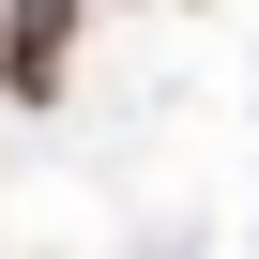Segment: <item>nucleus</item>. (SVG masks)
Returning <instances> with one entry per match:
<instances>
[{"label":"nucleus","instance_id":"obj_1","mask_svg":"<svg viewBox=\"0 0 259 259\" xmlns=\"http://www.w3.org/2000/svg\"><path fill=\"white\" fill-rule=\"evenodd\" d=\"M76 76V0H16V16H0V92H61Z\"/></svg>","mask_w":259,"mask_h":259},{"label":"nucleus","instance_id":"obj_2","mask_svg":"<svg viewBox=\"0 0 259 259\" xmlns=\"http://www.w3.org/2000/svg\"><path fill=\"white\" fill-rule=\"evenodd\" d=\"M0 16H16V0H0Z\"/></svg>","mask_w":259,"mask_h":259}]
</instances>
